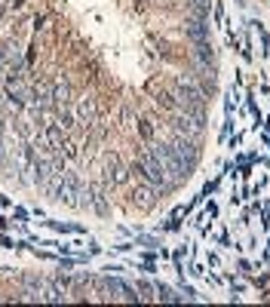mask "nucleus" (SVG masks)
<instances>
[{"instance_id": "obj_1", "label": "nucleus", "mask_w": 270, "mask_h": 307, "mask_svg": "<svg viewBox=\"0 0 270 307\" xmlns=\"http://www.w3.org/2000/svg\"><path fill=\"white\" fill-rule=\"evenodd\" d=\"M132 172H138V175H141V178H144L147 184L160 187V190H169V187L175 184V181L169 178V172H166V169H163V166H160L157 160H153V157H150L147 150L141 154V157H138L135 163H132Z\"/></svg>"}, {"instance_id": "obj_2", "label": "nucleus", "mask_w": 270, "mask_h": 307, "mask_svg": "<svg viewBox=\"0 0 270 307\" xmlns=\"http://www.w3.org/2000/svg\"><path fill=\"white\" fill-rule=\"evenodd\" d=\"M147 154H150V157H153V160H157V163L169 172V178H172L175 184H178L181 178H187V175H190V166H187L184 160H178V157H175V150H172L169 144H150V147H147Z\"/></svg>"}, {"instance_id": "obj_3", "label": "nucleus", "mask_w": 270, "mask_h": 307, "mask_svg": "<svg viewBox=\"0 0 270 307\" xmlns=\"http://www.w3.org/2000/svg\"><path fill=\"white\" fill-rule=\"evenodd\" d=\"M184 34H187L194 43H206V37H209V28H206L203 22H190V25L184 28Z\"/></svg>"}, {"instance_id": "obj_4", "label": "nucleus", "mask_w": 270, "mask_h": 307, "mask_svg": "<svg viewBox=\"0 0 270 307\" xmlns=\"http://www.w3.org/2000/svg\"><path fill=\"white\" fill-rule=\"evenodd\" d=\"M135 197L141 200V206H150V200H153V184H144V187H138V190H135Z\"/></svg>"}, {"instance_id": "obj_5", "label": "nucleus", "mask_w": 270, "mask_h": 307, "mask_svg": "<svg viewBox=\"0 0 270 307\" xmlns=\"http://www.w3.org/2000/svg\"><path fill=\"white\" fill-rule=\"evenodd\" d=\"M0 132H4V126H0Z\"/></svg>"}, {"instance_id": "obj_6", "label": "nucleus", "mask_w": 270, "mask_h": 307, "mask_svg": "<svg viewBox=\"0 0 270 307\" xmlns=\"http://www.w3.org/2000/svg\"><path fill=\"white\" fill-rule=\"evenodd\" d=\"M0 13H4V10H0Z\"/></svg>"}]
</instances>
